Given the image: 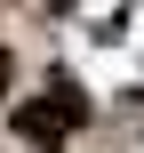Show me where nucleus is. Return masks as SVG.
Instances as JSON below:
<instances>
[{"label":"nucleus","mask_w":144,"mask_h":153,"mask_svg":"<svg viewBox=\"0 0 144 153\" xmlns=\"http://www.w3.org/2000/svg\"><path fill=\"white\" fill-rule=\"evenodd\" d=\"M0 89H8V48H0Z\"/></svg>","instance_id":"obj_2"},{"label":"nucleus","mask_w":144,"mask_h":153,"mask_svg":"<svg viewBox=\"0 0 144 153\" xmlns=\"http://www.w3.org/2000/svg\"><path fill=\"white\" fill-rule=\"evenodd\" d=\"M80 121H88V97H80V89H48L40 105H24V113H16V129H24V137H56V129H80Z\"/></svg>","instance_id":"obj_1"}]
</instances>
